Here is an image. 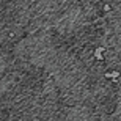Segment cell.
<instances>
[{"instance_id":"cell-1","label":"cell","mask_w":121,"mask_h":121,"mask_svg":"<svg viewBox=\"0 0 121 121\" xmlns=\"http://www.w3.org/2000/svg\"><path fill=\"white\" fill-rule=\"evenodd\" d=\"M104 50H105L104 47H98V49L94 50V58H96V60H102L104 58V57H102V52H104Z\"/></svg>"}]
</instances>
